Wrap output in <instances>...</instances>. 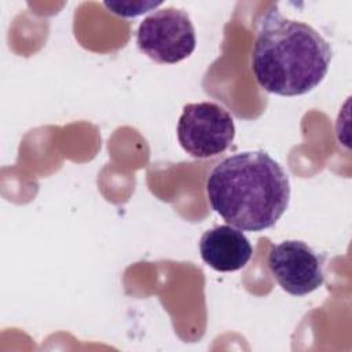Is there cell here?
Returning a JSON list of instances; mask_svg holds the SVG:
<instances>
[{
	"label": "cell",
	"mask_w": 352,
	"mask_h": 352,
	"mask_svg": "<svg viewBox=\"0 0 352 352\" xmlns=\"http://www.w3.org/2000/svg\"><path fill=\"white\" fill-rule=\"evenodd\" d=\"M208 201L230 226L264 231L276 224L290 201L285 169L264 150L224 158L206 179Z\"/></svg>",
	"instance_id": "6da1fadb"
},
{
	"label": "cell",
	"mask_w": 352,
	"mask_h": 352,
	"mask_svg": "<svg viewBox=\"0 0 352 352\" xmlns=\"http://www.w3.org/2000/svg\"><path fill=\"white\" fill-rule=\"evenodd\" d=\"M331 56L330 44L318 30L283 16L278 10H270L258 22L252 70L264 91L300 96L323 81Z\"/></svg>",
	"instance_id": "7a4b0ae2"
},
{
	"label": "cell",
	"mask_w": 352,
	"mask_h": 352,
	"mask_svg": "<svg viewBox=\"0 0 352 352\" xmlns=\"http://www.w3.org/2000/svg\"><path fill=\"white\" fill-rule=\"evenodd\" d=\"M139 50L157 63H177L197 45L195 29L184 10L165 7L146 16L136 34Z\"/></svg>",
	"instance_id": "3957f363"
},
{
	"label": "cell",
	"mask_w": 352,
	"mask_h": 352,
	"mask_svg": "<svg viewBox=\"0 0 352 352\" xmlns=\"http://www.w3.org/2000/svg\"><path fill=\"white\" fill-rule=\"evenodd\" d=\"M235 125L231 114L217 103H187L177 122V139L194 158H210L232 143Z\"/></svg>",
	"instance_id": "277c9868"
},
{
	"label": "cell",
	"mask_w": 352,
	"mask_h": 352,
	"mask_svg": "<svg viewBox=\"0 0 352 352\" xmlns=\"http://www.w3.org/2000/svg\"><path fill=\"white\" fill-rule=\"evenodd\" d=\"M268 268L278 285L292 296H305L323 285V256L302 241L289 239L274 245Z\"/></svg>",
	"instance_id": "5b68a950"
},
{
	"label": "cell",
	"mask_w": 352,
	"mask_h": 352,
	"mask_svg": "<svg viewBox=\"0 0 352 352\" xmlns=\"http://www.w3.org/2000/svg\"><path fill=\"white\" fill-rule=\"evenodd\" d=\"M199 253L205 264L214 271L234 272L249 263L253 248L242 230L223 224L202 234Z\"/></svg>",
	"instance_id": "8992f818"
},
{
	"label": "cell",
	"mask_w": 352,
	"mask_h": 352,
	"mask_svg": "<svg viewBox=\"0 0 352 352\" xmlns=\"http://www.w3.org/2000/svg\"><path fill=\"white\" fill-rule=\"evenodd\" d=\"M161 1L153 3V1H114L109 3L106 1L104 6L116 15L118 16H136L143 12H147L148 10L160 6Z\"/></svg>",
	"instance_id": "52a82bcc"
}]
</instances>
